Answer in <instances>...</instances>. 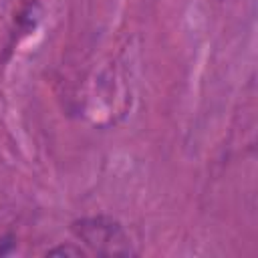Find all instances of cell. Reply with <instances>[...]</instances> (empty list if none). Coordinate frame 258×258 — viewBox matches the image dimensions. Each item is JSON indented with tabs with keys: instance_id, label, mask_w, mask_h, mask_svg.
Listing matches in <instances>:
<instances>
[{
	"instance_id": "7a4b0ae2",
	"label": "cell",
	"mask_w": 258,
	"mask_h": 258,
	"mask_svg": "<svg viewBox=\"0 0 258 258\" xmlns=\"http://www.w3.org/2000/svg\"><path fill=\"white\" fill-rule=\"evenodd\" d=\"M48 256H56V254H64V256H81L83 250L81 248H73V246H56V248H50L46 250Z\"/></svg>"
},
{
	"instance_id": "6da1fadb",
	"label": "cell",
	"mask_w": 258,
	"mask_h": 258,
	"mask_svg": "<svg viewBox=\"0 0 258 258\" xmlns=\"http://www.w3.org/2000/svg\"><path fill=\"white\" fill-rule=\"evenodd\" d=\"M73 232L95 254L101 256L133 254L127 232L119 222L111 218H83L73 224Z\"/></svg>"
}]
</instances>
